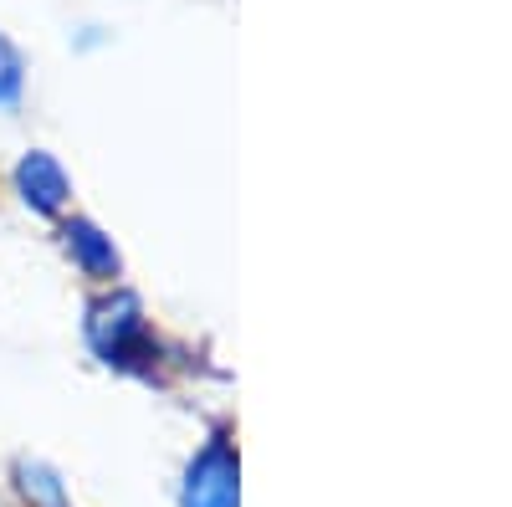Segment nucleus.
I'll use <instances>...</instances> for the list:
<instances>
[{
  "label": "nucleus",
  "mask_w": 512,
  "mask_h": 507,
  "mask_svg": "<svg viewBox=\"0 0 512 507\" xmlns=\"http://www.w3.org/2000/svg\"><path fill=\"white\" fill-rule=\"evenodd\" d=\"M62 251L72 257V267L82 277H93V282H113L123 277V257H118V246L113 236L93 221V216H67L62 221Z\"/></svg>",
  "instance_id": "obj_4"
},
{
  "label": "nucleus",
  "mask_w": 512,
  "mask_h": 507,
  "mask_svg": "<svg viewBox=\"0 0 512 507\" xmlns=\"http://www.w3.org/2000/svg\"><path fill=\"white\" fill-rule=\"evenodd\" d=\"M26 52L16 47V41L0 31V113H16L21 98H26Z\"/></svg>",
  "instance_id": "obj_6"
},
{
  "label": "nucleus",
  "mask_w": 512,
  "mask_h": 507,
  "mask_svg": "<svg viewBox=\"0 0 512 507\" xmlns=\"http://www.w3.org/2000/svg\"><path fill=\"white\" fill-rule=\"evenodd\" d=\"M236 502H241V467H236L231 436H210L185 472L180 507H236Z\"/></svg>",
  "instance_id": "obj_2"
},
{
  "label": "nucleus",
  "mask_w": 512,
  "mask_h": 507,
  "mask_svg": "<svg viewBox=\"0 0 512 507\" xmlns=\"http://www.w3.org/2000/svg\"><path fill=\"white\" fill-rule=\"evenodd\" d=\"M16 492L31 502V507H67V482L57 467H47V461L36 456H21L16 461Z\"/></svg>",
  "instance_id": "obj_5"
},
{
  "label": "nucleus",
  "mask_w": 512,
  "mask_h": 507,
  "mask_svg": "<svg viewBox=\"0 0 512 507\" xmlns=\"http://www.w3.org/2000/svg\"><path fill=\"white\" fill-rule=\"evenodd\" d=\"M11 185L21 195V205L31 210V216H62L67 200H72V175L62 169V159L52 149H26L11 169Z\"/></svg>",
  "instance_id": "obj_3"
},
{
  "label": "nucleus",
  "mask_w": 512,
  "mask_h": 507,
  "mask_svg": "<svg viewBox=\"0 0 512 507\" xmlns=\"http://www.w3.org/2000/svg\"><path fill=\"white\" fill-rule=\"evenodd\" d=\"M88 349L108 364V369H139L149 354H154V333H149V318H144V303L134 298L128 287H113L88 308Z\"/></svg>",
  "instance_id": "obj_1"
}]
</instances>
